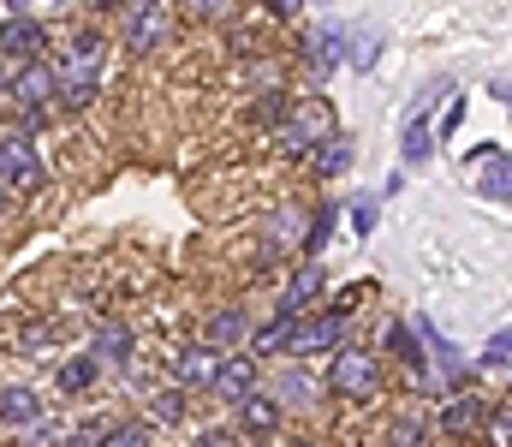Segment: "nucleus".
Masks as SVG:
<instances>
[{
    "mask_svg": "<svg viewBox=\"0 0 512 447\" xmlns=\"http://www.w3.org/2000/svg\"><path fill=\"white\" fill-rule=\"evenodd\" d=\"M60 96V72L48 60H24L12 78H6V102L18 108V132H36L48 120V102Z\"/></svg>",
    "mask_w": 512,
    "mask_h": 447,
    "instance_id": "1",
    "label": "nucleus"
},
{
    "mask_svg": "<svg viewBox=\"0 0 512 447\" xmlns=\"http://www.w3.org/2000/svg\"><path fill=\"white\" fill-rule=\"evenodd\" d=\"M328 132H334L328 102H310V96H304V102H292V108H286V120L274 126V149H280V155H310Z\"/></svg>",
    "mask_w": 512,
    "mask_h": 447,
    "instance_id": "2",
    "label": "nucleus"
},
{
    "mask_svg": "<svg viewBox=\"0 0 512 447\" xmlns=\"http://www.w3.org/2000/svg\"><path fill=\"white\" fill-rule=\"evenodd\" d=\"M328 388L340 400H370L382 388V358L364 352V346H334V364H328Z\"/></svg>",
    "mask_w": 512,
    "mask_h": 447,
    "instance_id": "3",
    "label": "nucleus"
},
{
    "mask_svg": "<svg viewBox=\"0 0 512 447\" xmlns=\"http://www.w3.org/2000/svg\"><path fill=\"white\" fill-rule=\"evenodd\" d=\"M42 179H48V167H42V155L30 144V132H18V126H0V185L6 191H42Z\"/></svg>",
    "mask_w": 512,
    "mask_h": 447,
    "instance_id": "4",
    "label": "nucleus"
},
{
    "mask_svg": "<svg viewBox=\"0 0 512 447\" xmlns=\"http://www.w3.org/2000/svg\"><path fill=\"white\" fill-rule=\"evenodd\" d=\"M346 328H352V310H340V304H328L322 316L310 310V316H298V328H292L286 352H292V358H316V352H334V346H346Z\"/></svg>",
    "mask_w": 512,
    "mask_h": 447,
    "instance_id": "5",
    "label": "nucleus"
},
{
    "mask_svg": "<svg viewBox=\"0 0 512 447\" xmlns=\"http://www.w3.org/2000/svg\"><path fill=\"white\" fill-rule=\"evenodd\" d=\"M173 36V0H131L126 6V48L149 54Z\"/></svg>",
    "mask_w": 512,
    "mask_h": 447,
    "instance_id": "6",
    "label": "nucleus"
},
{
    "mask_svg": "<svg viewBox=\"0 0 512 447\" xmlns=\"http://www.w3.org/2000/svg\"><path fill=\"white\" fill-rule=\"evenodd\" d=\"M102 60H108V42H102V30H78V36H72V48H66V60L54 66V72H60V90L96 84Z\"/></svg>",
    "mask_w": 512,
    "mask_h": 447,
    "instance_id": "7",
    "label": "nucleus"
},
{
    "mask_svg": "<svg viewBox=\"0 0 512 447\" xmlns=\"http://www.w3.org/2000/svg\"><path fill=\"white\" fill-rule=\"evenodd\" d=\"M0 54L6 60H48V30H42V18H30V12H12L6 24H0Z\"/></svg>",
    "mask_w": 512,
    "mask_h": 447,
    "instance_id": "8",
    "label": "nucleus"
},
{
    "mask_svg": "<svg viewBox=\"0 0 512 447\" xmlns=\"http://www.w3.org/2000/svg\"><path fill=\"white\" fill-rule=\"evenodd\" d=\"M221 358L227 352H215V346H203V340H191V346H179L173 352V388H203L209 394V382H215V370H221Z\"/></svg>",
    "mask_w": 512,
    "mask_h": 447,
    "instance_id": "9",
    "label": "nucleus"
},
{
    "mask_svg": "<svg viewBox=\"0 0 512 447\" xmlns=\"http://www.w3.org/2000/svg\"><path fill=\"white\" fill-rule=\"evenodd\" d=\"M483 418H489V406H483L477 394H453V400L435 412V436H447V442H471V436H483Z\"/></svg>",
    "mask_w": 512,
    "mask_h": 447,
    "instance_id": "10",
    "label": "nucleus"
},
{
    "mask_svg": "<svg viewBox=\"0 0 512 447\" xmlns=\"http://www.w3.org/2000/svg\"><path fill=\"white\" fill-rule=\"evenodd\" d=\"M233 412H239V436H245V442H268V436H274V430L286 424V406H280V400H274L268 388L245 394V400H239Z\"/></svg>",
    "mask_w": 512,
    "mask_h": 447,
    "instance_id": "11",
    "label": "nucleus"
},
{
    "mask_svg": "<svg viewBox=\"0 0 512 447\" xmlns=\"http://www.w3.org/2000/svg\"><path fill=\"white\" fill-rule=\"evenodd\" d=\"M256 388H262V382H256V352H227L221 370H215V382H209V394L227 400V406H239V400L256 394Z\"/></svg>",
    "mask_w": 512,
    "mask_h": 447,
    "instance_id": "12",
    "label": "nucleus"
},
{
    "mask_svg": "<svg viewBox=\"0 0 512 447\" xmlns=\"http://www.w3.org/2000/svg\"><path fill=\"white\" fill-rule=\"evenodd\" d=\"M316 298H322V263H304V269L280 287L274 316H292V322H298V316H310V304H316Z\"/></svg>",
    "mask_w": 512,
    "mask_h": 447,
    "instance_id": "13",
    "label": "nucleus"
},
{
    "mask_svg": "<svg viewBox=\"0 0 512 447\" xmlns=\"http://www.w3.org/2000/svg\"><path fill=\"white\" fill-rule=\"evenodd\" d=\"M340 60H346V30H340V24H322V30L304 36V66H310L316 78H328Z\"/></svg>",
    "mask_w": 512,
    "mask_h": 447,
    "instance_id": "14",
    "label": "nucleus"
},
{
    "mask_svg": "<svg viewBox=\"0 0 512 447\" xmlns=\"http://www.w3.org/2000/svg\"><path fill=\"white\" fill-rule=\"evenodd\" d=\"M251 340V316L239 310V304H227V310H215L209 322H203V346H215V352H233V346H245Z\"/></svg>",
    "mask_w": 512,
    "mask_h": 447,
    "instance_id": "15",
    "label": "nucleus"
},
{
    "mask_svg": "<svg viewBox=\"0 0 512 447\" xmlns=\"http://www.w3.org/2000/svg\"><path fill=\"white\" fill-rule=\"evenodd\" d=\"M36 418H42V394L30 382H6L0 388V424L6 430H30Z\"/></svg>",
    "mask_w": 512,
    "mask_h": 447,
    "instance_id": "16",
    "label": "nucleus"
},
{
    "mask_svg": "<svg viewBox=\"0 0 512 447\" xmlns=\"http://www.w3.org/2000/svg\"><path fill=\"white\" fill-rule=\"evenodd\" d=\"M298 245H304V209H280L268 221V233H262V257L274 263L280 251H298Z\"/></svg>",
    "mask_w": 512,
    "mask_h": 447,
    "instance_id": "17",
    "label": "nucleus"
},
{
    "mask_svg": "<svg viewBox=\"0 0 512 447\" xmlns=\"http://www.w3.org/2000/svg\"><path fill=\"white\" fill-rule=\"evenodd\" d=\"M131 352H137V334H131V328H120V322L96 328V340H90V358H96V364H114V370H126Z\"/></svg>",
    "mask_w": 512,
    "mask_h": 447,
    "instance_id": "18",
    "label": "nucleus"
},
{
    "mask_svg": "<svg viewBox=\"0 0 512 447\" xmlns=\"http://www.w3.org/2000/svg\"><path fill=\"white\" fill-rule=\"evenodd\" d=\"M310 167H316V179H340V173L352 167V138H340V132H328L322 144L310 149Z\"/></svg>",
    "mask_w": 512,
    "mask_h": 447,
    "instance_id": "19",
    "label": "nucleus"
},
{
    "mask_svg": "<svg viewBox=\"0 0 512 447\" xmlns=\"http://www.w3.org/2000/svg\"><path fill=\"white\" fill-rule=\"evenodd\" d=\"M316 394H322V382H310L304 370H286V376L274 382V400H280L286 412H304V406H316Z\"/></svg>",
    "mask_w": 512,
    "mask_h": 447,
    "instance_id": "20",
    "label": "nucleus"
},
{
    "mask_svg": "<svg viewBox=\"0 0 512 447\" xmlns=\"http://www.w3.org/2000/svg\"><path fill=\"white\" fill-rule=\"evenodd\" d=\"M334 221H340V203H322V209H316V221H304V245H298V251H304V263H316V257H322V245L334 239Z\"/></svg>",
    "mask_w": 512,
    "mask_h": 447,
    "instance_id": "21",
    "label": "nucleus"
},
{
    "mask_svg": "<svg viewBox=\"0 0 512 447\" xmlns=\"http://www.w3.org/2000/svg\"><path fill=\"white\" fill-rule=\"evenodd\" d=\"M96 376H102V364H96L90 352H78V358H66V364H60V394H72V400H78V394H90V388H96Z\"/></svg>",
    "mask_w": 512,
    "mask_h": 447,
    "instance_id": "22",
    "label": "nucleus"
},
{
    "mask_svg": "<svg viewBox=\"0 0 512 447\" xmlns=\"http://www.w3.org/2000/svg\"><path fill=\"white\" fill-rule=\"evenodd\" d=\"M429 442H435V424L417 418V412H399V418L387 424V447H429Z\"/></svg>",
    "mask_w": 512,
    "mask_h": 447,
    "instance_id": "23",
    "label": "nucleus"
},
{
    "mask_svg": "<svg viewBox=\"0 0 512 447\" xmlns=\"http://www.w3.org/2000/svg\"><path fill=\"white\" fill-rule=\"evenodd\" d=\"M292 328H298L292 316H268L262 328H251V352H256V358H268V352H286V340H292Z\"/></svg>",
    "mask_w": 512,
    "mask_h": 447,
    "instance_id": "24",
    "label": "nucleus"
},
{
    "mask_svg": "<svg viewBox=\"0 0 512 447\" xmlns=\"http://www.w3.org/2000/svg\"><path fill=\"white\" fill-rule=\"evenodd\" d=\"M149 424H155V430L185 424V388H161V394L149 400Z\"/></svg>",
    "mask_w": 512,
    "mask_h": 447,
    "instance_id": "25",
    "label": "nucleus"
},
{
    "mask_svg": "<svg viewBox=\"0 0 512 447\" xmlns=\"http://www.w3.org/2000/svg\"><path fill=\"white\" fill-rule=\"evenodd\" d=\"M399 155H405V167H423V161L435 155V132H429V120H423V114L405 126V144H399Z\"/></svg>",
    "mask_w": 512,
    "mask_h": 447,
    "instance_id": "26",
    "label": "nucleus"
},
{
    "mask_svg": "<svg viewBox=\"0 0 512 447\" xmlns=\"http://www.w3.org/2000/svg\"><path fill=\"white\" fill-rule=\"evenodd\" d=\"M286 108H292V96H286V90H262V96H256V126H268V132H274V126L286 120Z\"/></svg>",
    "mask_w": 512,
    "mask_h": 447,
    "instance_id": "27",
    "label": "nucleus"
},
{
    "mask_svg": "<svg viewBox=\"0 0 512 447\" xmlns=\"http://www.w3.org/2000/svg\"><path fill=\"white\" fill-rule=\"evenodd\" d=\"M96 447H149V424H108Z\"/></svg>",
    "mask_w": 512,
    "mask_h": 447,
    "instance_id": "28",
    "label": "nucleus"
},
{
    "mask_svg": "<svg viewBox=\"0 0 512 447\" xmlns=\"http://www.w3.org/2000/svg\"><path fill=\"white\" fill-rule=\"evenodd\" d=\"M483 436H489V447H512V400L483 418Z\"/></svg>",
    "mask_w": 512,
    "mask_h": 447,
    "instance_id": "29",
    "label": "nucleus"
},
{
    "mask_svg": "<svg viewBox=\"0 0 512 447\" xmlns=\"http://www.w3.org/2000/svg\"><path fill=\"white\" fill-rule=\"evenodd\" d=\"M376 48H382V36H376V30H370V36H352L346 66H352V72H370V66H376Z\"/></svg>",
    "mask_w": 512,
    "mask_h": 447,
    "instance_id": "30",
    "label": "nucleus"
},
{
    "mask_svg": "<svg viewBox=\"0 0 512 447\" xmlns=\"http://www.w3.org/2000/svg\"><path fill=\"white\" fill-rule=\"evenodd\" d=\"M102 430H108V418H84V424H72V430L60 436V447H96Z\"/></svg>",
    "mask_w": 512,
    "mask_h": 447,
    "instance_id": "31",
    "label": "nucleus"
},
{
    "mask_svg": "<svg viewBox=\"0 0 512 447\" xmlns=\"http://www.w3.org/2000/svg\"><path fill=\"white\" fill-rule=\"evenodd\" d=\"M60 430H66V424H48V418H36L30 430H18V442H24V447H60Z\"/></svg>",
    "mask_w": 512,
    "mask_h": 447,
    "instance_id": "32",
    "label": "nucleus"
},
{
    "mask_svg": "<svg viewBox=\"0 0 512 447\" xmlns=\"http://www.w3.org/2000/svg\"><path fill=\"white\" fill-rule=\"evenodd\" d=\"M352 227H358V239L376 233V197H358V203H352Z\"/></svg>",
    "mask_w": 512,
    "mask_h": 447,
    "instance_id": "33",
    "label": "nucleus"
},
{
    "mask_svg": "<svg viewBox=\"0 0 512 447\" xmlns=\"http://www.w3.org/2000/svg\"><path fill=\"white\" fill-rule=\"evenodd\" d=\"M459 120H465V96H453V102H447V114H441V132H435V144H447V138L459 132Z\"/></svg>",
    "mask_w": 512,
    "mask_h": 447,
    "instance_id": "34",
    "label": "nucleus"
},
{
    "mask_svg": "<svg viewBox=\"0 0 512 447\" xmlns=\"http://www.w3.org/2000/svg\"><path fill=\"white\" fill-rule=\"evenodd\" d=\"M185 12H191V18H227L233 0H185Z\"/></svg>",
    "mask_w": 512,
    "mask_h": 447,
    "instance_id": "35",
    "label": "nucleus"
},
{
    "mask_svg": "<svg viewBox=\"0 0 512 447\" xmlns=\"http://www.w3.org/2000/svg\"><path fill=\"white\" fill-rule=\"evenodd\" d=\"M191 447H239V430H203Z\"/></svg>",
    "mask_w": 512,
    "mask_h": 447,
    "instance_id": "36",
    "label": "nucleus"
},
{
    "mask_svg": "<svg viewBox=\"0 0 512 447\" xmlns=\"http://www.w3.org/2000/svg\"><path fill=\"white\" fill-rule=\"evenodd\" d=\"M501 358H512V328H507V334H495V340H489V352H483V364H501Z\"/></svg>",
    "mask_w": 512,
    "mask_h": 447,
    "instance_id": "37",
    "label": "nucleus"
},
{
    "mask_svg": "<svg viewBox=\"0 0 512 447\" xmlns=\"http://www.w3.org/2000/svg\"><path fill=\"white\" fill-rule=\"evenodd\" d=\"M268 6V18H298L304 12V0H262Z\"/></svg>",
    "mask_w": 512,
    "mask_h": 447,
    "instance_id": "38",
    "label": "nucleus"
},
{
    "mask_svg": "<svg viewBox=\"0 0 512 447\" xmlns=\"http://www.w3.org/2000/svg\"><path fill=\"white\" fill-rule=\"evenodd\" d=\"M405 340H411V334H405V322H387V328H382V346H393V352H405Z\"/></svg>",
    "mask_w": 512,
    "mask_h": 447,
    "instance_id": "39",
    "label": "nucleus"
},
{
    "mask_svg": "<svg viewBox=\"0 0 512 447\" xmlns=\"http://www.w3.org/2000/svg\"><path fill=\"white\" fill-rule=\"evenodd\" d=\"M501 102H507V108H512V90H507V84H501Z\"/></svg>",
    "mask_w": 512,
    "mask_h": 447,
    "instance_id": "40",
    "label": "nucleus"
},
{
    "mask_svg": "<svg viewBox=\"0 0 512 447\" xmlns=\"http://www.w3.org/2000/svg\"><path fill=\"white\" fill-rule=\"evenodd\" d=\"M96 6H126V0H96Z\"/></svg>",
    "mask_w": 512,
    "mask_h": 447,
    "instance_id": "41",
    "label": "nucleus"
},
{
    "mask_svg": "<svg viewBox=\"0 0 512 447\" xmlns=\"http://www.w3.org/2000/svg\"><path fill=\"white\" fill-rule=\"evenodd\" d=\"M0 102H6V78H0Z\"/></svg>",
    "mask_w": 512,
    "mask_h": 447,
    "instance_id": "42",
    "label": "nucleus"
},
{
    "mask_svg": "<svg viewBox=\"0 0 512 447\" xmlns=\"http://www.w3.org/2000/svg\"><path fill=\"white\" fill-rule=\"evenodd\" d=\"M0 209H6V185H0Z\"/></svg>",
    "mask_w": 512,
    "mask_h": 447,
    "instance_id": "43",
    "label": "nucleus"
},
{
    "mask_svg": "<svg viewBox=\"0 0 512 447\" xmlns=\"http://www.w3.org/2000/svg\"><path fill=\"white\" fill-rule=\"evenodd\" d=\"M292 447H316V442H292Z\"/></svg>",
    "mask_w": 512,
    "mask_h": 447,
    "instance_id": "44",
    "label": "nucleus"
},
{
    "mask_svg": "<svg viewBox=\"0 0 512 447\" xmlns=\"http://www.w3.org/2000/svg\"><path fill=\"white\" fill-rule=\"evenodd\" d=\"M251 447H268V442H251Z\"/></svg>",
    "mask_w": 512,
    "mask_h": 447,
    "instance_id": "45",
    "label": "nucleus"
}]
</instances>
